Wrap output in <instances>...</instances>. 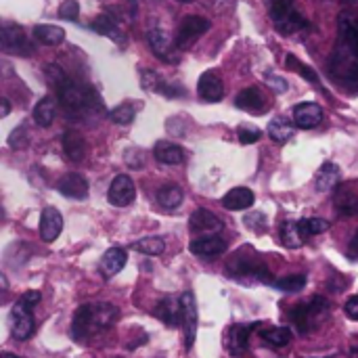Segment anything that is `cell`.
I'll return each instance as SVG.
<instances>
[{"instance_id":"cell-1","label":"cell","mask_w":358,"mask_h":358,"mask_svg":"<svg viewBox=\"0 0 358 358\" xmlns=\"http://www.w3.org/2000/svg\"><path fill=\"white\" fill-rule=\"evenodd\" d=\"M338 42L329 57V76L344 86L358 84V17L342 13L338 21Z\"/></svg>"},{"instance_id":"cell-35","label":"cell","mask_w":358,"mask_h":358,"mask_svg":"<svg viewBox=\"0 0 358 358\" xmlns=\"http://www.w3.org/2000/svg\"><path fill=\"white\" fill-rule=\"evenodd\" d=\"M298 229H300V235L304 237V241L308 237H315V235H321L325 231H329V222L325 218H304L298 222Z\"/></svg>"},{"instance_id":"cell-15","label":"cell","mask_w":358,"mask_h":358,"mask_svg":"<svg viewBox=\"0 0 358 358\" xmlns=\"http://www.w3.org/2000/svg\"><path fill=\"white\" fill-rule=\"evenodd\" d=\"M155 317L168 325V327H178L182 323V304L180 298L168 296L164 300H159V304L155 306Z\"/></svg>"},{"instance_id":"cell-28","label":"cell","mask_w":358,"mask_h":358,"mask_svg":"<svg viewBox=\"0 0 358 358\" xmlns=\"http://www.w3.org/2000/svg\"><path fill=\"white\" fill-rule=\"evenodd\" d=\"M296 132V124H292L289 120L285 117H273L268 122V136L275 141V143H287Z\"/></svg>"},{"instance_id":"cell-50","label":"cell","mask_w":358,"mask_h":358,"mask_svg":"<svg viewBox=\"0 0 358 358\" xmlns=\"http://www.w3.org/2000/svg\"><path fill=\"white\" fill-rule=\"evenodd\" d=\"M178 2H193V0H178Z\"/></svg>"},{"instance_id":"cell-44","label":"cell","mask_w":358,"mask_h":358,"mask_svg":"<svg viewBox=\"0 0 358 358\" xmlns=\"http://www.w3.org/2000/svg\"><path fill=\"white\" fill-rule=\"evenodd\" d=\"M266 82H268V86L277 92V94H283L289 86H287V82L281 78V76H275V73H266Z\"/></svg>"},{"instance_id":"cell-10","label":"cell","mask_w":358,"mask_h":358,"mask_svg":"<svg viewBox=\"0 0 358 358\" xmlns=\"http://www.w3.org/2000/svg\"><path fill=\"white\" fill-rule=\"evenodd\" d=\"M149 44H151V50L153 55L164 61V63H176L178 61V52L180 48L168 38V34L162 29V27H153L149 31Z\"/></svg>"},{"instance_id":"cell-39","label":"cell","mask_w":358,"mask_h":358,"mask_svg":"<svg viewBox=\"0 0 358 358\" xmlns=\"http://www.w3.org/2000/svg\"><path fill=\"white\" fill-rule=\"evenodd\" d=\"M59 17L65 21H78L80 17V4L78 0H63L59 6Z\"/></svg>"},{"instance_id":"cell-18","label":"cell","mask_w":358,"mask_h":358,"mask_svg":"<svg viewBox=\"0 0 358 358\" xmlns=\"http://www.w3.org/2000/svg\"><path fill=\"white\" fill-rule=\"evenodd\" d=\"M189 227H191V231H195V233H216V231L222 229V220H220L214 212H210V210H206V208H199V210H195V212L191 214Z\"/></svg>"},{"instance_id":"cell-42","label":"cell","mask_w":358,"mask_h":358,"mask_svg":"<svg viewBox=\"0 0 358 358\" xmlns=\"http://www.w3.org/2000/svg\"><path fill=\"white\" fill-rule=\"evenodd\" d=\"M245 224H248L252 231L262 233V231H264V227H266V216H264L262 212H252V214H248V216H245Z\"/></svg>"},{"instance_id":"cell-17","label":"cell","mask_w":358,"mask_h":358,"mask_svg":"<svg viewBox=\"0 0 358 358\" xmlns=\"http://www.w3.org/2000/svg\"><path fill=\"white\" fill-rule=\"evenodd\" d=\"M57 187L63 197H69V199H86L88 197V180L78 172L65 174Z\"/></svg>"},{"instance_id":"cell-27","label":"cell","mask_w":358,"mask_h":358,"mask_svg":"<svg viewBox=\"0 0 358 358\" xmlns=\"http://www.w3.org/2000/svg\"><path fill=\"white\" fill-rule=\"evenodd\" d=\"M57 115V101L52 96H44L38 101V105L34 107V122L40 128H48L55 122Z\"/></svg>"},{"instance_id":"cell-36","label":"cell","mask_w":358,"mask_h":358,"mask_svg":"<svg viewBox=\"0 0 358 358\" xmlns=\"http://www.w3.org/2000/svg\"><path fill=\"white\" fill-rule=\"evenodd\" d=\"M134 250L145 254V256H159L166 250V241L162 237H145L134 243Z\"/></svg>"},{"instance_id":"cell-16","label":"cell","mask_w":358,"mask_h":358,"mask_svg":"<svg viewBox=\"0 0 358 358\" xmlns=\"http://www.w3.org/2000/svg\"><path fill=\"white\" fill-rule=\"evenodd\" d=\"M63 231V216L57 208H44L40 216V237L50 243L55 241Z\"/></svg>"},{"instance_id":"cell-33","label":"cell","mask_w":358,"mask_h":358,"mask_svg":"<svg viewBox=\"0 0 358 358\" xmlns=\"http://www.w3.org/2000/svg\"><path fill=\"white\" fill-rule=\"evenodd\" d=\"M285 65L289 67V69H294L296 73H300L302 78H306L310 84H315L317 88H321L323 90V86H321V80H319V73L310 67V65H306V63H302V61H298L294 55H287L285 57Z\"/></svg>"},{"instance_id":"cell-5","label":"cell","mask_w":358,"mask_h":358,"mask_svg":"<svg viewBox=\"0 0 358 358\" xmlns=\"http://www.w3.org/2000/svg\"><path fill=\"white\" fill-rule=\"evenodd\" d=\"M329 310H331V304L325 298H315L306 304L294 306V310L289 313V321L294 327H298L300 334H310L313 329H317L321 323L327 321Z\"/></svg>"},{"instance_id":"cell-34","label":"cell","mask_w":358,"mask_h":358,"mask_svg":"<svg viewBox=\"0 0 358 358\" xmlns=\"http://www.w3.org/2000/svg\"><path fill=\"white\" fill-rule=\"evenodd\" d=\"M281 243H283L285 248H292V250H296V248H300V245L304 243V237L300 235L298 222L285 220V222L281 224Z\"/></svg>"},{"instance_id":"cell-43","label":"cell","mask_w":358,"mask_h":358,"mask_svg":"<svg viewBox=\"0 0 358 358\" xmlns=\"http://www.w3.org/2000/svg\"><path fill=\"white\" fill-rule=\"evenodd\" d=\"M8 145H10L13 149H21V147H25V145H27L25 126H19V128H15V130H13V134L8 136Z\"/></svg>"},{"instance_id":"cell-37","label":"cell","mask_w":358,"mask_h":358,"mask_svg":"<svg viewBox=\"0 0 358 358\" xmlns=\"http://www.w3.org/2000/svg\"><path fill=\"white\" fill-rule=\"evenodd\" d=\"M277 289L285 292V294H298L306 287V275H289V277H281L273 283Z\"/></svg>"},{"instance_id":"cell-49","label":"cell","mask_w":358,"mask_h":358,"mask_svg":"<svg viewBox=\"0 0 358 358\" xmlns=\"http://www.w3.org/2000/svg\"><path fill=\"white\" fill-rule=\"evenodd\" d=\"M0 358H19V357H17V355H10V352H4Z\"/></svg>"},{"instance_id":"cell-6","label":"cell","mask_w":358,"mask_h":358,"mask_svg":"<svg viewBox=\"0 0 358 358\" xmlns=\"http://www.w3.org/2000/svg\"><path fill=\"white\" fill-rule=\"evenodd\" d=\"M268 13L275 23V27L283 36H292L294 31L308 27V21L304 15L296 8L294 0H268Z\"/></svg>"},{"instance_id":"cell-3","label":"cell","mask_w":358,"mask_h":358,"mask_svg":"<svg viewBox=\"0 0 358 358\" xmlns=\"http://www.w3.org/2000/svg\"><path fill=\"white\" fill-rule=\"evenodd\" d=\"M46 76L55 82L59 101L67 113L78 115V113H84L88 109H103V103L99 101V96L92 90H84L73 80H69L59 69V65H46Z\"/></svg>"},{"instance_id":"cell-25","label":"cell","mask_w":358,"mask_h":358,"mask_svg":"<svg viewBox=\"0 0 358 358\" xmlns=\"http://www.w3.org/2000/svg\"><path fill=\"white\" fill-rule=\"evenodd\" d=\"M153 155L159 164H166V166H176L185 162V149L168 141H159L153 149Z\"/></svg>"},{"instance_id":"cell-7","label":"cell","mask_w":358,"mask_h":358,"mask_svg":"<svg viewBox=\"0 0 358 358\" xmlns=\"http://www.w3.org/2000/svg\"><path fill=\"white\" fill-rule=\"evenodd\" d=\"M210 21L206 17H199V15H187L178 27V36H176V46L180 50H187L191 48L208 29H210Z\"/></svg>"},{"instance_id":"cell-45","label":"cell","mask_w":358,"mask_h":358,"mask_svg":"<svg viewBox=\"0 0 358 358\" xmlns=\"http://www.w3.org/2000/svg\"><path fill=\"white\" fill-rule=\"evenodd\" d=\"M157 92H162V94H166V96H182V94H187V90H182L180 86H176V84H162V88L157 90Z\"/></svg>"},{"instance_id":"cell-4","label":"cell","mask_w":358,"mask_h":358,"mask_svg":"<svg viewBox=\"0 0 358 358\" xmlns=\"http://www.w3.org/2000/svg\"><path fill=\"white\" fill-rule=\"evenodd\" d=\"M40 302V292H25L13 306L10 310V334L15 340L23 342L27 338H31L34 329H36V321H34V306Z\"/></svg>"},{"instance_id":"cell-12","label":"cell","mask_w":358,"mask_h":358,"mask_svg":"<svg viewBox=\"0 0 358 358\" xmlns=\"http://www.w3.org/2000/svg\"><path fill=\"white\" fill-rule=\"evenodd\" d=\"M197 94L206 103H216L224 96V84L222 78L216 71H203L199 82H197Z\"/></svg>"},{"instance_id":"cell-11","label":"cell","mask_w":358,"mask_h":358,"mask_svg":"<svg viewBox=\"0 0 358 358\" xmlns=\"http://www.w3.org/2000/svg\"><path fill=\"white\" fill-rule=\"evenodd\" d=\"M182 304V329H185V346L187 350L193 348L195 338H197V302L191 292H185L180 296Z\"/></svg>"},{"instance_id":"cell-40","label":"cell","mask_w":358,"mask_h":358,"mask_svg":"<svg viewBox=\"0 0 358 358\" xmlns=\"http://www.w3.org/2000/svg\"><path fill=\"white\" fill-rule=\"evenodd\" d=\"M237 134H239V141H241L243 145H252V143H258V141H260L262 130H260L258 126H239Z\"/></svg>"},{"instance_id":"cell-46","label":"cell","mask_w":358,"mask_h":358,"mask_svg":"<svg viewBox=\"0 0 358 358\" xmlns=\"http://www.w3.org/2000/svg\"><path fill=\"white\" fill-rule=\"evenodd\" d=\"M344 310H346V317H348L350 321H358V296H352V298L346 302Z\"/></svg>"},{"instance_id":"cell-32","label":"cell","mask_w":358,"mask_h":358,"mask_svg":"<svg viewBox=\"0 0 358 358\" xmlns=\"http://www.w3.org/2000/svg\"><path fill=\"white\" fill-rule=\"evenodd\" d=\"M182 189L178 185H164L159 191H157V201L162 208L166 210H174L182 203Z\"/></svg>"},{"instance_id":"cell-47","label":"cell","mask_w":358,"mask_h":358,"mask_svg":"<svg viewBox=\"0 0 358 358\" xmlns=\"http://www.w3.org/2000/svg\"><path fill=\"white\" fill-rule=\"evenodd\" d=\"M348 256H350V258H355V260H358V231L355 233L352 241H350V248H348Z\"/></svg>"},{"instance_id":"cell-20","label":"cell","mask_w":358,"mask_h":358,"mask_svg":"<svg viewBox=\"0 0 358 358\" xmlns=\"http://www.w3.org/2000/svg\"><path fill=\"white\" fill-rule=\"evenodd\" d=\"M63 153L69 162H82L86 157V141L78 130H65L63 132Z\"/></svg>"},{"instance_id":"cell-23","label":"cell","mask_w":358,"mask_h":358,"mask_svg":"<svg viewBox=\"0 0 358 358\" xmlns=\"http://www.w3.org/2000/svg\"><path fill=\"white\" fill-rule=\"evenodd\" d=\"M235 105L239 109H243V111H250V113H262L268 107L266 99L262 96V92L258 88H245V90H241L237 94V99H235Z\"/></svg>"},{"instance_id":"cell-8","label":"cell","mask_w":358,"mask_h":358,"mask_svg":"<svg viewBox=\"0 0 358 358\" xmlns=\"http://www.w3.org/2000/svg\"><path fill=\"white\" fill-rule=\"evenodd\" d=\"M0 42H2V48L8 52V55H29L31 52V44L23 31L21 25L17 23H4L2 29H0Z\"/></svg>"},{"instance_id":"cell-24","label":"cell","mask_w":358,"mask_h":358,"mask_svg":"<svg viewBox=\"0 0 358 358\" xmlns=\"http://www.w3.org/2000/svg\"><path fill=\"white\" fill-rule=\"evenodd\" d=\"M336 210L342 216H358V193L350 185H342L336 191Z\"/></svg>"},{"instance_id":"cell-2","label":"cell","mask_w":358,"mask_h":358,"mask_svg":"<svg viewBox=\"0 0 358 358\" xmlns=\"http://www.w3.org/2000/svg\"><path fill=\"white\" fill-rule=\"evenodd\" d=\"M120 313L109 302H92L84 304L76 310L73 323H71V336L76 340H90L103 331H107L115 321Z\"/></svg>"},{"instance_id":"cell-21","label":"cell","mask_w":358,"mask_h":358,"mask_svg":"<svg viewBox=\"0 0 358 358\" xmlns=\"http://www.w3.org/2000/svg\"><path fill=\"white\" fill-rule=\"evenodd\" d=\"M256 201V195L252 189L248 187H237V189H231L224 197H222V206L231 212H239V210H248L252 208Z\"/></svg>"},{"instance_id":"cell-9","label":"cell","mask_w":358,"mask_h":358,"mask_svg":"<svg viewBox=\"0 0 358 358\" xmlns=\"http://www.w3.org/2000/svg\"><path fill=\"white\" fill-rule=\"evenodd\" d=\"M134 197H136V187H134L132 178L128 174H117L111 180L109 191H107L109 203L115 208H126L134 201Z\"/></svg>"},{"instance_id":"cell-30","label":"cell","mask_w":358,"mask_h":358,"mask_svg":"<svg viewBox=\"0 0 358 358\" xmlns=\"http://www.w3.org/2000/svg\"><path fill=\"white\" fill-rule=\"evenodd\" d=\"M260 338L264 342H268L275 348H285L292 344V329L289 327H262L260 329Z\"/></svg>"},{"instance_id":"cell-14","label":"cell","mask_w":358,"mask_h":358,"mask_svg":"<svg viewBox=\"0 0 358 358\" xmlns=\"http://www.w3.org/2000/svg\"><path fill=\"white\" fill-rule=\"evenodd\" d=\"M189 250L199 258H216L227 252V241L218 235H206V237L193 239Z\"/></svg>"},{"instance_id":"cell-48","label":"cell","mask_w":358,"mask_h":358,"mask_svg":"<svg viewBox=\"0 0 358 358\" xmlns=\"http://www.w3.org/2000/svg\"><path fill=\"white\" fill-rule=\"evenodd\" d=\"M0 105H2V117H6V115L10 113V105H8V99H2V101H0Z\"/></svg>"},{"instance_id":"cell-29","label":"cell","mask_w":358,"mask_h":358,"mask_svg":"<svg viewBox=\"0 0 358 358\" xmlns=\"http://www.w3.org/2000/svg\"><path fill=\"white\" fill-rule=\"evenodd\" d=\"M34 38L44 46H57L65 40V31L59 25H36Z\"/></svg>"},{"instance_id":"cell-13","label":"cell","mask_w":358,"mask_h":358,"mask_svg":"<svg viewBox=\"0 0 358 358\" xmlns=\"http://www.w3.org/2000/svg\"><path fill=\"white\" fill-rule=\"evenodd\" d=\"M323 107L317 103H300L294 107V124L302 130H313L323 122Z\"/></svg>"},{"instance_id":"cell-38","label":"cell","mask_w":358,"mask_h":358,"mask_svg":"<svg viewBox=\"0 0 358 358\" xmlns=\"http://www.w3.org/2000/svg\"><path fill=\"white\" fill-rule=\"evenodd\" d=\"M109 117H111V122H115V124H120V126H128V124L134 122L136 109H134L132 103H122V105H117L115 109H111Z\"/></svg>"},{"instance_id":"cell-31","label":"cell","mask_w":358,"mask_h":358,"mask_svg":"<svg viewBox=\"0 0 358 358\" xmlns=\"http://www.w3.org/2000/svg\"><path fill=\"white\" fill-rule=\"evenodd\" d=\"M90 27L96 31V34H101V36H109L111 40H122V31H120V25H117V21L113 19V17H109V15H99L92 23H90Z\"/></svg>"},{"instance_id":"cell-41","label":"cell","mask_w":358,"mask_h":358,"mask_svg":"<svg viewBox=\"0 0 358 358\" xmlns=\"http://www.w3.org/2000/svg\"><path fill=\"white\" fill-rule=\"evenodd\" d=\"M141 84H143L145 90H159L164 82L159 80V76H157L155 71L143 69V71H141Z\"/></svg>"},{"instance_id":"cell-26","label":"cell","mask_w":358,"mask_h":358,"mask_svg":"<svg viewBox=\"0 0 358 358\" xmlns=\"http://www.w3.org/2000/svg\"><path fill=\"white\" fill-rule=\"evenodd\" d=\"M338 182H340V166H338V164H334V162H325V164L319 168L317 178H315V187H317V191L327 193V191L336 189V187H338Z\"/></svg>"},{"instance_id":"cell-22","label":"cell","mask_w":358,"mask_h":358,"mask_svg":"<svg viewBox=\"0 0 358 358\" xmlns=\"http://www.w3.org/2000/svg\"><path fill=\"white\" fill-rule=\"evenodd\" d=\"M252 325H233L227 334V348L233 357H241L248 350V342H250V334H252Z\"/></svg>"},{"instance_id":"cell-19","label":"cell","mask_w":358,"mask_h":358,"mask_svg":"<svg viewBox=\"0 0 358 358\" xmlns=\"http://www.w3.org/2000/svg\"><path fill=\"white\" fill-rule=\"evenodd\" d=\"M126 260H128V254L124 248H109L101 258V275L105 279H113L126 266Z\"/></svg>"}]
</instances>
